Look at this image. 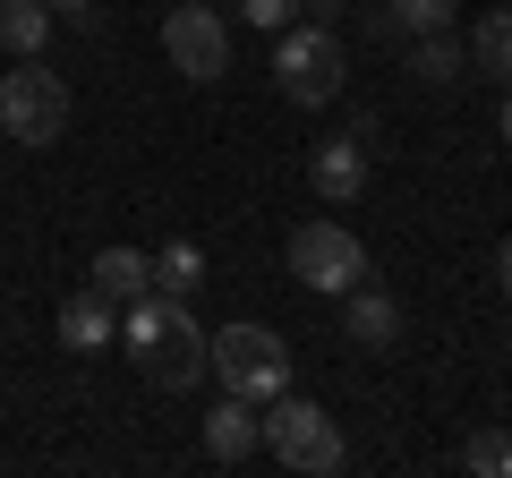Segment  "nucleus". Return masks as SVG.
<instances>
[{
	"label": "nucleus",
	"instance_id": "6e6552de",
	"mask_svg": "<svg viewBox=\"0 0 512 478\" xmlns=\"http://www.w3.org/2000/svg\"><path fill=\"white\" fill-rule=\"evenodd\" d=\"M308 188L325 205H350L367 188V129H350V137H325V146L308 154Z\"/></svg>",
	"mask_w": 512,
	"mask_h": 478
},
{
	"label": "nucleus",
	"instance_id": "6ab92c4d",
	"mask_svg": "<svg viewBox=\"0 0 512 478\" xmlns=\"http://www.w3.org/2000/svg\"><path fill=\"white\" fill-rule=\"evenodd\" d=\"M299 9H308V0H239V18H248V26H265V35H282V26H291Z\"/></svg>",
	"mask_w": 512,
	"mask_h": 478
},
{
	"label": "nucleus",
	"instance_id": "2eb2a0df",
	"mask_svg": "<svg viewBox=\"0 0 512 478\" xmlns=\"http://www.w3.org/2000/svg\"><path fill=\"white\" fill-rule=\"evenodd\" d=\"M197 282H205V248H197V239H163V248H154V291L188 299Z\"/></svg>",
	"mask_w": 512,
	"mask_h": 478
},
{
	"label": "nucleus",
	"instance_id": "1a4fd4ad",
	"mask_svg": "<svg viewBox=\"0 0 512 478\" xmlns=\"http://www.w3.org/2000/svg\"><path fill=\"white\" fill-rule=\"evenodd\" d=\"M342 333H350V350H393L402 342V299L376 291V282H350L342 291Z\"/></svg>",
	"mask_w": 512,
	"mask_h": 478
},
{
	"label": "nucleus",
	"instance_id": "423d86ee",
	"mask_svg": "<svg viewBox=\"0 0 512 478\" xmlns=\"http://www.w3.org/2000/svg\"><path fill=\"white\" fill-rule=\"evenodd\" d=\"M291 274L308 282V291L342 299L350 282H367V248H359V231H342V222H333V214L299 222V231H291Z\"/></svg>",
	"mask_w": 512,
	"mask_h": 478
},
{
	"label": "nucleus",
	"instance_id": "7ed1b4c3",
	"mask_svg": "<svg viewBox=\"0 0 512 478\" xmlns=\"http://www.w3.org/2000/svg\"><path fill=\"white\" fill-rule=\"evenodd\" d=\"M69 111H77V94H69L60 69H43V52L0 77V137L9 146H60L69 137Z\"/></svg>",
	"mask_w": 512,
	"mask_h": 478
},
{
	"label": "nucleus",
	"instance_id": "9d476101",
	"mask_svg": "<svg viewBox=\"0 0 512 478\" xmlns=\"http://www.w3.org/2000/svg\"><path fill=\"white\" fill-rule=\"evenodd\" d=\"M205 453H214L222 470H239L248 453H265V436H256V402L222 393V410H205Z\"/></svg>",
	"mask_w": 512,
	"mask_h": 478
},
{
	"label": "nucleus",
	"instance_id": "4be33fe9",
	"mask_svg": "<svg viewBox=\"0 0 512 478\" xmlns=\"http://www.w3.org/2000/svg\"><path fill=\"white\" fill-rule=\"evenodd\" d=\"M504 146H512V86H504Z\"/></svg>",
	"mask_w": 512,
	"mask_h": 478
},
{
	"label": "nucleus",
	"instance_id": "aec40b11",
	"mask_svg": "<svg viewBox=\"0 0 512 478\" xmlns=\"http://www.w3.org/2000/svg\"><path fill=\"white\" fill-rule=\"evenodd\" d=\"M52 18H69V26H94V0H43Z\"/></svg>",
	"mask_w": 512,
	"mask_h": 478
},
{
	"label": "nucleus",
	"instance_id": "4468645a",
	"mask_svg": "<svg viewBox=\"0 0 512 478\" xmlns=\"http://www.w3.org/2000/svg\"><path fill=\"white\" fill-rule=\"evenodd\" d=\"M52 9H43V0H0V52L9 60H35L43 43H52Z\"/></svg>",
	"mask_w": 512,
	"mask_h": 478
},
{
	"label": "nucleus",
	"instance_id": "f8f14e48",
	"mask_svg": "<svg viewBox=\"0 0 512 478\" xmlns=\"http://www.w3.org/2000/svg\"><path fill=\"white\" fill-rule=\"evenodd\" d=\"M461 69H470V43H453L444 26H427V35H410V77L419 86H461Z\"/></svg>",
	"mask_w": 512,
	"mask_h": 478
},
{
	"label": "nucleus",
	"instance_id": "f03ea898",
	"mask_svg": "<svg viewBox=\"0 0 512 478\" xmlns=\"http://www.w3.org/2000/svg\"><path fill=\"white\" fill-rule=\"evenodd\" d=\"M256 436H265V453H274L282 470H308V478H342L350 470L342 427H333L316 402H299V393H274V402L256 410Z\"/></svg>",
	"mask_w": 512,
	"mask_h": 478
},
{
	"label": "nucleus",
	"instance_id": "f3484780",
	"mask_svg": "<svg viewBox=\"0 0 512 478\" xmlns=\"http://www.w3.org/2000/svg\"><path fill=\"white\" fill-rule=\"evenodd\" d=\"M461 470H478V478H512V436H504V427H478V436L461 444Z\"/></svg>",
	"mask_w": 512,
	"mask_h": 478
},
{
	"label": "nucleus",
	"instance_id": "f257e3e1",
	"mask_svg": "<svg viewBox=\"0 0 512 478\" xmlns=\"http://www.w3.org/2000/svg\"><path fill=\"white\" fill-rule=\"evenodd\" d=\"M128 350L146 359V376L163 393H188L214 376V333L188 316V299L171 291H146V299H128Z\"/></svg>",
	"mask_w": 512,
	"mask_h": 478
},
{
	"label": "nucleus",
	"instance_id": "412c9836",
	"mask_svg": "<svg viewBox=\"0 0 512 478\" xmlns=\"http://www.w3.org/2000/svg\"><path fill=\"white\" fill-rule=\"evenodd\" d=\"M495 291L512 299V239H504V248H495Z\"/></svg>",
	"mask_w": 512,
	"mask_h": 478
},
{
	"label": "nucleus",
	"instance_id": "9b49d317",
	"mask_svg": "<svg viewBox=\"0 0 512 478\" xmlns=\"http://www.w3.org/2000/svg\"><path fill=\"white\" fill-rule=\"evenodd\" d=\"M86 282L111 299V308H128V299H146V291H154V257H146V248H103Z\"/></svg>",
	"mask_w": 512,
	"mask_h": 478
},
{
	"label": "nucleus",
	"instance_id": "a211bd4d",
	"mask_svg": "<svg viewBox=\"0 0 512 478\" xmlns=\"http://www.w3.org/2000/svg\"><path fill=\"white\" fill-rule=\"evenodd\" d=\"M461 0H384V18H393V35H427V26H453Z\"/></svg>",
	"mask_w": 512,
	"mask_h": 478
},
{
	"label": "nucleus",
	"instance_id": "20e7f679",
	"mask_svg": "<svg viewBox=\"0 0 512 478\" xmlns=\"http://www.w3.org/2000/svg\"><path fill=\"white\" fill-rule=\"evenodd\" d=\"M342 77H350V60H342V26H325V18H291V26L274 35V86L291 94L299 111L333 103V94H342Z\"/></svg>",
	"mask_w": 512,
	"mask_h": 478
},
{
	"label": "nucleus",
	"instance_id": "dca6fc26",
	"mask_svg": "<svg viewBox=\"0 0 512 478\" xmlns=\"http://www.w3.org/2000/svg\"><path fill=\"white\" fill-rule=\"evenodd\" d=\"M470 60H478L487 77H504V86H512V9H487V18L470 26Z\"/></svg>",
	"mask_w": 512,
	"mask_h": 478
},
{
	"label": "nucleus",
	"instance_id": "39448f33",
	"mask_svg": "<svg viewBox=\"0 0 512 478\" xmlns=\"http://www.w3.org/2000/svg\"><path fill=\"white\" fill-rule=\"evenodd\" d=\"M214 376H222V393L265 410L274 393H291V342L274 325H222L214 333Z\"/></svg>",
	"mask_w": 512,
	"mask_h": 478
},
{
	"label": "nucleus",
	"instance_id": "0eeeda50",
	"mask_svg": "<svg viewBox=\"0 0 512 478\" xmlns=\"http://www.w3.org/2000/svg\"><path fill=\"white\" fill-rule=\"evenodd\" d=\"M163 52L180 77H197V86H222L231 77V26H222L214 0H180L163 18Z\"/></svg>",
	"mask_w": 512,
	"mask_h": 478
},
{
	"label": "nucleus",
	"instance_id": "ddd939ff",
	"mask_svg": "<svg viewBox=\"0 0 512 478\" xmlns=\"http://www.w3.org/2000/svg\"><path fill=\"white\" fill-rule=\"evenodd\" d=\"M103 342H111V299H103V291L86 282V291H77L69 308H60V350H77V359H94Z\"/></svg>",
	"mask_w": 512,
	"mask_h": 478
}]
</instances>
